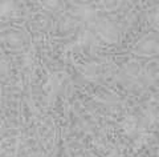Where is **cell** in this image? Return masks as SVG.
Returning <instances> with one entry per match:
<instances>
[{
	"instance_id": "6da1fadb",
	"label": "cell",
	"mask_w": 159,
	"mask_h": 157,
	"mask_svg": "<svg viewBox=\"0 0 159 157\" xmlns=\"http://www.w3.org/2000/svg\"><path fill=\"white\" fill-rule=\"evenodd\" d=\"M9 7H13V3H2V4H0V13H8V12H11Z\"/></svg>"
}]
</instances>
